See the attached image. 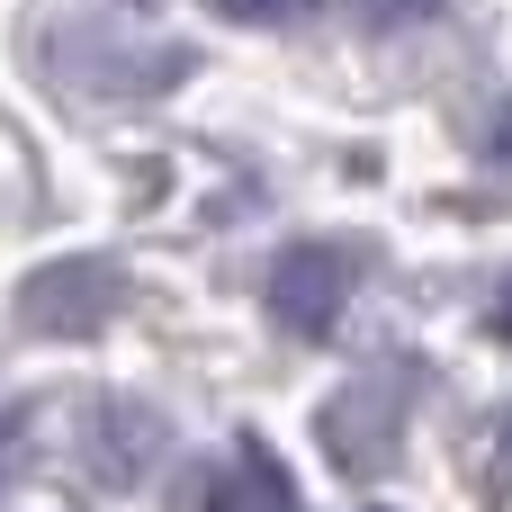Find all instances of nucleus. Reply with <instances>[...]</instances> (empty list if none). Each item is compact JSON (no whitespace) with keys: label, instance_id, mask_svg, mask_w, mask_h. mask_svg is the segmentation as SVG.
<instances>
[{"label":"nucleus","instance_id":"nucleus-2","mask_svg":"<svg viewBox=\"0 0 512 512\" xmlns=\"http://www.w3.org/2000/svg\"><path fill=\"white\" fill-rule=\"evenodd\" d=\"M351 288H360V243H288V252L270 261V315H279L297 342H324V333L342 324Z\"/></svg>","mask_w":512,"mask_h":512},{"label":"nucleus","instance_id":"nucleus-11","mask_svg":"<svg viewBox=\"0 0 512 512\" xmlns=\"http://www.w3.org/2000/svg\"><path fill=\"white\" fill-rule=\"evenodd\" d=\"M504 468H512V414H504Z\"/></svg>","mask_w":512,"mask_h":512},{"label":"nucleus","instance_id":"nucleus-6","mask_svg":"<svg viewBox=\"0 0 512 512\" xmlns=\"http://www.w3.org/2000/svg\"><path fill=\"white\" fill-rule=\"evenodd\" d=\"M225 18H252V27H288V18H306L315 0H216Z\"/></svg>","mask_w":512,"mask_h":512},{"label":"nucleus","instance_id":"nucleus-3","mask_svg":"<svg viewBox=\"0 0 512 512\" xmlns=\"http://www.w3.org/2000/svg\"><path fill=\"white\" fill-rule=\"evenodd\" d=\"M315 432H324L333 468L378 477V468L396 459V441H405V387H396V378H351V387L315 414Z\"/></svg>","mask_w":512,"mask_h":512},{"label":"nucleus","instance_id":"nucleus-10","mask_svg":"<svg viewBox=\"0 0 512 512\" xmlns=\"http://www.w3.org/2000/svg\"><path fill=\"white\" fill-rule=\"evenodd\" d=\"M495 333H504V342H512V288H504V297H495Z\"/></svg>","mask_w":512,"mask_h":512},{"label":"nucleus","instance_id":"nucleus-7","mask_svg":"<svg viewBox=\"0 0 512 512\" xmlns=\"http://www.w3.org/2000/svg\"><path fill=\"white\" fill-rule=\"evenodd\" d=\"M360 9H369L378 27H414V18H432L441 0H360Z\"/></svg>","mask_w":512,"mask_h":512},{"label":"nucleus","instance_id":"nucleus-5","mask_svg":"<svg viewBox=\"0 0 512 512\" xmlns=\"http://www.w3.org/2000/svg\"><path fill=\"white\" fill-rule=\"evenodd\" d=\"M207 512H297V486L279 477V459L261 441H243V459L207 486Z\"/></svg>","mask_w":512,"mask_h":512},{"label":"nucleus","instance_id":"nucleus-1","mask_svg":"<svg viewBox=\"0 0 512 512\" xmlns=\"http://www.w3.org/2000/svg\"><path fill=\"white\" fill-rule=\"evenodd\" d=\"M117 306H126V279H117V261H99V252L45 261V270L18 288V324H27L36 342H90V333L117 324Z\"/></svg>","mask_w":512,"mask_h":512},{"label":"nucleus","instance_id":"nucleus-9","mask_svg":"<svg viewBox=\"0 0 512 512\" xmlns=\"http://www.w3.org/2000/svg\"><path fill=\"white\" fill-rule=\"evenodd\" d=\"M18 441H27V414L0 405V477H9V459H18Z\"/></svg>","mask_w":512,"mask_h":512},{"label":"nucleus","instance_id":"nucleus-8","mask_svg":"<svg viewBox=\"0 0 512 512\" xmlns=\"http://www.w3.org/2000/svg\"><path fill=\"white\" fill-rule=\"evenodd\" d=\"M486 162H495V171H512V108H495V117H486Z\"/></svg>","mask_w":512,"mask_h":512},{"label":"nucleus","instance_id":"nucleus-4","mask_svg":"<svg viewBox=\"0 0 512 512\" xmlns=\"http://www.w3.org/2000/svg\"><path fill=\"white\" fill-rule=\"evenodd\" d=\"M153 450H162L153 414H135V405H99V423H90V459H99V477H108V486H135Z\"/></svg>","mask_w":512,"mask_h":512}]
</instances>
